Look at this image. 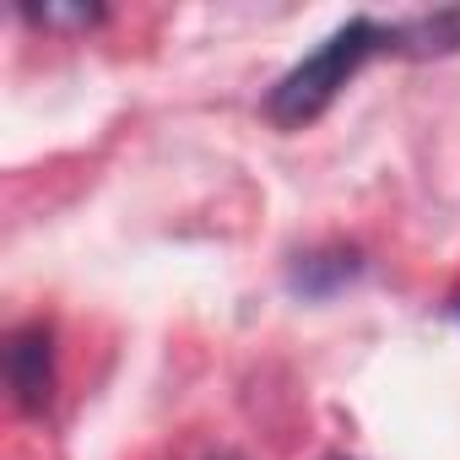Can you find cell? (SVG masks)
<instances>
[{
    "instance_id": "6da1fadb",
    "label": "cell",
    "mask_w": 460,
    "mask_h": 460,
    "mask_svg": "<svg viewBox=\"0 0 460 460\" xmlns=\"http://www.w3.org/2000/svg\"><path fill=\"white\" fill-rule=\"evenodd\" d=\"M379 49H385V22H374V17L341 22L314 55H304V60L271 87L266 114H271L282 130H304L309 119H320V114L341 98V87H347V82L363 71V60L379 55Z\"/></svg>"
},
{
    "instance_id": "7a4b0ae2",
    "label": "cell",
    "mask_w": 460,
    "mask_h": 460,
    "mask_svg": "<svg viewBox=\"0 0 460 460\" xmlns=\"http://www.w3.org/2000/svg\"><path fill=\"white\" fill-rule=\"evenodd\" d=\"M6 385L28 417H44L55 401V331L44 320H28L6 341Z\"/></svg>"
},
{
    "instance_id": "3957f363",
    "label": "cell",
    "mask_w": 460,
    "mask_h": 460,
    "mask_svg": "<svg viewBox=\"0 0 460 460\" xmlns=\"http://www.w3.org/2000/svg\"><path fill=\"white\" fill-rule=\"evenodd\" d=\"M385 49L411 55V60H433V55H455L460 49V6H438V12H417L385 28Z\"/></svg>"
},
{
    "instance_id": "277c9868",
    "label": "cell",
    "mask_w": 460,
    "mask_h": 460,
    "mask_svg": "<svg viewBox=\"0 0 460 460\" xmlns=\"http://www.w3.org/2000/svg\"><path fill=\"white\" fill-rule=\"evenodd\" d=\"M358 277V255L352 250H320V255H298V266H293V293H304V298H331L336 288H347Z\"/></svg>"
},
{
    "instance_id": "5b68a950",
    "label": "cell",
    "mask_w": 460,
    "mask_h": 460,
    "mask_svg": "<svg viewBox=\"0 0 460 460\" xmlns=\"http://www.w3.org/2000/svg\"><path fill=\"white\" fill-rule=\"evenodd\" d=\"M22 17L39 22V28H87V22H98L103 12H98V6H28Z\"/></svg>"
},
{
    "instance_id": "8992f818",
    "label": "cell",
    "mask_w": 460,
    "mask_h": 460,
    "mask_svg": "<svg viewBox=\"0 0 460 460\" xmlns=\"http://www.w3.org/2000/svg\"><path fill=\"white\" fill-rule=\"evenodd\" d=\"M455 314H460V293H455Z\"/></svg>"
},
{
    "instance_id": "52a82bcc",
    "label": "cell",
    "mask_w": 460,
    "mask_h": 460,
    "mask_svg": "<svg viewBox=\"0 0 460 460\" xmlns=\"http://www.w3.org/2000/svg\"><path fill=\"white\" fill-rule=\"evenodd\" d=\"M336 460H341V455H336Z\"/></svg>"
}]
</instances>
